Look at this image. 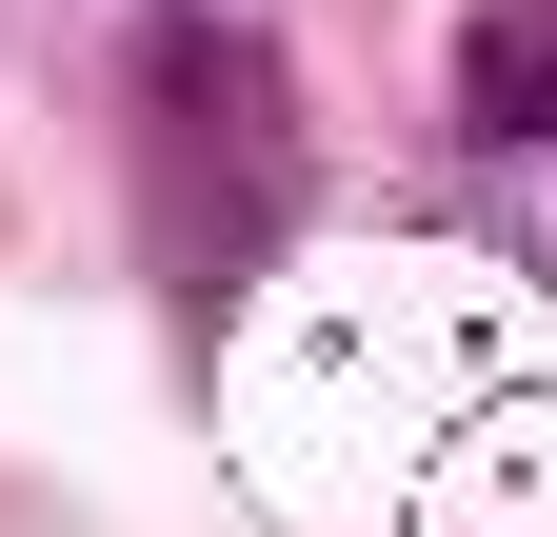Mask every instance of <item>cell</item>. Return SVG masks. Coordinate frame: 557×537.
<instances>
[{"mask_svg":"<svg viewBox=\"0 0 557 537\" xmlns=\"http://www.w3.org/2000/svg\"><path fill=\"white\" fill-rule=\"evenodd\" d=\"M120 120H139V220H160V259L199 299L239 279V259L299 220V80L239 40V21H139V80H120Z\"/></svg>","mask_w":557,"mask_h":537,"instance_id":"cell-1","label":"cell"},{"mask_svg":"<svg viewBox=\"0 0 557 537\" xmlns=\"http://www.w3.org/2000/svg\"><path fill=\"white\" fill-rule=\"evenodd\" d=\"M458 120L478 140H557V0H478L458 21Z\"/></svg>","mask_w":557,"mask_h":537,"instance_id":"cell-2","label":"cell"}]
</instances>
